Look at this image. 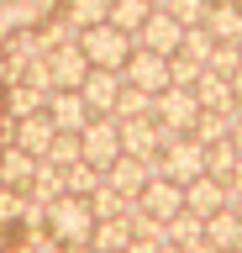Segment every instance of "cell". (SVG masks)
I'll list each match as a JSON object with an SVG mask.
<instances>
[{
	"instance_id": "7c38bea8",
	"label": "cell",
	"mask_w": 242,
	"mask_h": 253,
	"mask_svg": "<svg viewBox=\"0 0 242 253\" xmlns=\"http://www.w3.org/2000/svg\"><path fill=\"white\" fill-rule=\"evenodd\" d=\"M53 137H58V126H53L48 111H37V116H21V122H11V142H16L21 153H32V158H48Z\"/></svg>"
},
{
	"instance_id": "9c48e42d",
	"label": "cell",
	"mask_w": 242,
	"mask_h": 253,
	"mask_svg": "<svg viewBox=\"0 0 242 253\" xmlns=\"http://www.w3.org/2000/svg\"><path fill=\"white\" fill-rule=\"evenodd\" d=\"M179 137V132H174ZM169 142V132H163L153 116H137V122H121V153L132 158H147V164H158V148Z\"/></svg>"
},
{
	"instance_id": "60d3db41",
	"label": "cell",
	"mask_w": 242,
	"mask_h": 253,
	"mask_svg": "<svg viewBox=\"0 0 242 253\" xmlns=\"http://www.w3.org/2000/svg\"><path fill=\"white\" fill-rule=\"evenodd\" d=\"M163 253H190V248H169V243H163Z\"/></svg>"
},
{
	"instance_id": "cb8c5ba5",
	"label": "cell",
	"mask_w": 242,
	"mask_h": 253,
	"mask_svg": "<svg viewBox=\"0 0 242 253\" xmlns=\"http://www.w3.org/2000/svg\"><path fill=\"white\" fill-rule=\"evenodd\" d=\"M132 243V221L116 216V221H95V232H90V248L95 253H127Z\"/></svg>"
},
{
	"instance_id": "836d02e7",
	"label": "cell",
	"mask_w": 242,
	"mask_h": 253,
	"mask_svg": "<svg viewBox=\"0 0 242 253\" xmlns=\"http://www.w3.org/2000/svg\"><path fill=\"white\" fill-rule=\"evenodd\" d=\"M206 74V63H195L190 53H174V58H169V79H174V84H184V90H195V79Z\"/></svg>"
},
{
	"instance_id": "83f0119b",
	"label": "cell",
	"mask_w": 242,
	"mask_h": 253,
	"mask_svg": "<svg viewBox=\"0 0 242 253\" xmlns=\"http://www.w3.org/2000/svg\"><path fill=\"white\" fill-rule=\"evenodd\" d=\"M237 142L232 137H221V142H210L206 148V174H216V179H232V169H237Z\"/></svg>"
},
{
	"instance_id": "ee69618b",
	"label": "cell",
	"mask_w": 242,
	"mask_h": 253,
	"mask_svg": "<svg viewBox=\"0 0 242 253\" xmlns=\"http://www.w3.org/2000/svg\"><path fill=\"white\" fill-rule=\"evenodd\" d=\"M237 53H242V37H237Z\"/></svg>"
},
{
	"instance_id": "603a6c76",
	"label": "cell",
	"mask_w": 242,
	"mask_h": 253,
	"mask_svg": "<svg viewBox=\"0 0 242 253\" xmlns=\"http://www.w3.org/2000/svg\"><path fill=\"white\" fill-rule=\"evenodd\" d=\"M206 32L216 37V42H237V37H242V5H237V0L210 5V11H206Z\"/></svg>"
},
{
	"instance_id": "8992f818",
	"label": "cell",
	"mask_w": 242,
	"mask_h": 253,
	"mask_svg": "<svg viewBox=\"0 0 242 253\" xmlns=\"http://www.w3.org/2000/svg\"><path fill=\"white\" fill-rule=\"evenodd\" d=\"M121 79L137 84V90H147V95H158V90L174 84V79H169V58H163V53H147V47H132V58L121 63Z\"/></svg>"
},
{
	"instance_id": "b9f144b4",
	"label": "cell",
	"mask_w": 242,
	"mask_h": 253,
	"mask_svg": "<svg viewBox=\"0 0 242 253\" xmlns=\"http://www.w3.org/2000/svg\"><path fill=\"white\" fill-rule=\"evenodd\" d=\"M232 211H237V216H242V201H232Z\"/></svg>"
},
{
	"instance_id": "8d00e7d4",
	"label": "cell",
	"mask_w": 242,
	"mask_h": 253,
	"mask_svg": "<svg viewBox=\"0 0 242 253\" xmlns=\"http://www.w3.org/2000/svg\"><path fill=\"white\" fill-rule=\"evenodd\" d=\"M226 190H232V201H242V158H237V169H232V179H226Z\"/></svg>"
},
{
	"instance_id": "ba28073f",
	"label": "cell",
	"mask_w": 242,
	"mask_h": 253,
	"mask_svg": "<svg viewBox=\"0 0 242 253\" xmlns=\"http://www.w3.org/2000/svg\"><path fill=\"white\" fill-rule=\"evenodd\" d=\"M42 58H48L53 90H79V84H84V74H90V58H84L79 37H74V42H64V47H48Z\"/></svg>"
},
{
	"instance_id": "7a4b0ae2",
	"label": "cell",
	"mask_w": 242,
	"mask_h": 253,
	"mask_svg": "<svg viewBox=\"0 0 242 253\" xmlns=\"http://www.w3.org/2000/svg\"><path fill=\"white\" fill-rule=\"evenodd\" d=\"M79 47H84V58H90V69H116L121 74V63L132 58V32L111 27V21H100V27H84L79 32Z\"/></svg>"
},
{
	"instance_id": "f546056e",
	"label": "cell",
	"mask_w": 242,
	"mask_h": 253,
	"mask_svg": "<svg viewBox=\"0 0 242 253\" xmlns=\"http://www.w3.org/2000/svg\"><path fill=\"white\" fill-rule=\"evenodd\" d=\"M90 206H95V221H116V216H127V195H116L111 185H105V179H100V190L95 195H90Z\"/></svg>"
},
{
	"instance_id": "1f68e13d",
	"label": "cell",
	"mask_w": 242,
	"mask_h": 253,
	"mask_svg": "<svg viewBox=\"0 0 242 253\" xmlns=\"http://www.w3.org/2000/svg\"><path fill=\"white\" fill-rule=\"evenodd\" d=\"M163 11L174 16L179 27H206V11H210V5H206V0H163Z\"/></svg>"
},
{
	"instance_id": "ac0fdd59",
	"label": "cell",
	"mask_w": 242,
	"mask_h": 253,
	"mask_svg": "<svg viewBox=\"0 0 242 253\" xmlns=\"http://www.w3.org/2000/svg\"><path fill=\"white\" fill-rule=\"evenodd\" d=\"M32 174H37V158L21 153L16 142H5V153H0V185H5V190H27Z\"/></svg>"
},
{
	"instance_id": "4fadbf2b",
	"label": "cell",
	"mask_w": 242,
	"mask_h": 253,
	"mask_svg": "<svg viewBox=\"0 0 242 253\" xmlns=\"http://www.w3.org/2000/svg\"><path fill=\"white\" fill-rule=\"evenodd\" d=\"M121 84H127V79L116 74V69H90V74H84V84H79V95H84V106H90V116H111V111H116V95H121Z\"/></svg>"
},
{
	"instance_id": "e575fe53",
	"label": "cell",
	"mask_w": 242,
	"mask_h": 253,
	"mask_svg": "<svg viewBox=\"0 0 242 253\" xmlns=\"http://www.w3.org/2000/svg\"><path fill=\"white\" fill-rule=\"evenodd\" d=\"M210 47H216V37H210L206 27H184V42H179V53H190L195 63H206V58H210Z\"/></svg>"
},
{
	"instance_id": "4316f807",
	"label": "cell",
	"mask_w": 242,
	"mask_h": 253,
	"mask_svg": "<svg viewBox=\"0 0 242 253\" xmlns=\"http://www.w3.org/2000/svg\"><path fill=\"white\" fill-rule=\"evenodd\" d=\"M116 122H137V116H153V95L137 90V84H121V95H116Z\"/></svg>"
},
{
	"instance_id": "44dd1931",
	"label": "cell",
	"mask_w": 242,
	"mask_h": 253,
	"mask_svg": "<svg viewBox=\"0 0 242 253\" xmlns=\"http://www.w3.org/2000/svg\"><path fill=\"white\" fill-rule=\"evenodd\" d=\"M206 243H210L216 253H221V248H237V243H242V216L232 211V206H221L216 216H206Z\"/></svg>"
},
{
	"instance_id": "f6af8a7d",
	"label": "cell",
	"mask_w": 242,
	"mask_h": 253,
	"mask_svg": "<svg viewBox=\"0 0 242 253\" xmlns=\"http://www.w3.org/2000/svg\"><path fill=\"white\" fill-rule=\"evenodd\" d=\"M237 106H242V100H237Z\"/></svg>"
},
{
	"instance_id": "f1b7e54d",
	"label": "cell",
	"mask_w": 242,
	"mask_h": 253,
	"mask_svg": "<svg viewBox=\"0 0 242 253\" xmlns=\"http://www.w3.org/2000/svg\"><path fill=\"white\" fill-rule=\"evenodd\" d=\"M64 16H69L79 32H84V27H100V21L111 16V0H69V5H64Z\"/></svg>"
},
{
	"instance_id": "e0dca14e",
	"label": "cell",
	"mask_w": 242,
	"mask_h": 253,
	"mask_svg": "<svg viewBox=\"0 0 242 253\" xmlns=\"http://www.w3.org/2000/svg\"><path fill=\"white\" fill-rule=\"evenodd\" d=\"M237 122H242V106H226V111H200V122H195V132H190V137L210 148V142L232 137V132H237Z\"/></svg>"
},
{
	"instance_id": "d6a6232c",
	"label": "cell",
	"mask_w": 242,
	"mask_h": 253,
	"mask_svg": "<svg viewBox=\"0 0 242 253\" xmlns=\"http://www.w3.org/2000/svg\"><path fill=\"white\" fill-rule=\"evenodd\" d=\"M79 132H58L53 137V148H48V164H58V169H69V164H79Z\"/></svg>"
},
{
	"instance_id": "ffe728a7",
	"label": "cell",
	"mask_w": 242,
	"mask_h": 253,
	"mask_svg": "<svg viewBox=\"0 0 242 253\" xmlns=\"http://www.w3.org/2000/svg\"><path fill=\"white\" fill-rule=\"evenodd\" d=\"M58 195H64V169L48 164V158H37V174H32V185H27V201L32 206H53Z\"/></svg>"
},
{
	"instance_id": "3957f363",
	"label": "cell",
	"mask_w": 242,
	"mask_h": 253,
	"mask_svg": "<svg viewBox=\"0 0 242 253\" xmlns=\"http://www.w3.org/2000/svg\"><path fill=\"white\" fill-rule=\"evenodd\" d=\"M158 174H169L174 185H190V179H200V174H206V142H195L190 132L169 137V142L158 148Z\"/></svg>"
},
{
	"instance_id": "7402d4cb",
	"label": "cell",
	"mask_w": 242,
	"mask_h": 253,
	"mask_svg": "<svg viewBox=\"0 0 242 253\" xmlns=\"http://www.w3.org/2000/svg\"><path fill=\"white\" fill-rule=\"evenodd\" d=\"M195 100H200V111H226V106H237V95H232V79L210 74V69L195 79Z\"/></svg>"
},
{
	"instance_id": "52a82bcc",
	"label": "cell",
	"mask_w": 242,
	"mask_h": 253,
	"mask_svg": "<svg viewBox=\"0 0 242 253\" xmlns=\"http://www.w3.org/2000/svg\"><path fill=\"white\" fill-rule=\"evenodd\" d=\"M132 42H137V47H147V53H163V58H174V53H179V42H184V27H179L174 16L158 5V11L142 21V27L132 32Z\"/></svg>"
},
{
	"instance_id": "7bdbcfd3",
	"label": "cell",
	"mask_w": 242,
	"mask_h": 253,
	"mask_svg": "<svg viewBox=\"0 0 242 253\" xmlns=\"http://www.w3.org/2000/svg\"><path fill=\"white\" fill-rule=\"evenodd\" d=\"M206 5H226V0H206Z\"/></svg>"
},
{
	"instance_id": "6da1fadb",
	"label": "cell",
	"mask_w": 242,
	"mask_h": 253,
	"mask_svg": "<svg viewBox=\"0 0 242 253\" xmlns=\"http://www.w3.org/2000/svg\"><path fill=\"white\" fill-rule=\"evenodd\" d=\"M42 232L53 237V243H90V232H95V206H90V195H58V201L42 211Z\"/></svg>"
},
{
	"instance_id": "5b68a950",
	"label": "cell",
	"mask_w": 242,
	"mask_h": 253,
	"mask_svg": "<svg viewBox=\"0 0 242 253\" xmlns=\"http://www.w3.org/2000/svg\"><path fill=\"white\" fill-rule=\"evenodd\" d=\"M79 153L95 169H111L116 158H121V122L116 116H90V126L79 132Z\"/></svg>"
},
{
	"instance_id": "d590c367",
	"label": "cell",
	"mask_w": 242,
	"mask_h": 253,
	"mask_svg": "<svg viewBox=\"0 0 242 253\" xmlns=\"http://www.w3.org/2000/svg\"><path fill=\"white\" fill-rule=\"evenodd\" d=\"M127 253H163V243H158V237H132Z\"/></svg>"
},
{
	"instance_id": "f35d334b",
	"label": "cell",
	"mask_w": 242,
	"mask_h": 253,
	"mask_svg": "<svg viewBox=\"0 0 242 253\" xmlns=\"http://www.w3.org/2000/svg\"><path fill=\"white\" fill-rule=\"evenodd\" d=\"M232 95H237V100H242V69H237V74H232Z\"/></svg>"
},
{
	"instance_id": "2e32d148",
	"label": "cell",
	"mask_w": 242,
	"mask_h": 253,
	"mask_svg": "<svg viewBox=\"0 0 242 253\" xmlns=\"http://www.w3.org/2000/svg\"><path fill=\"white\" fill-rule=\"evenodd\" d=\"M48 84H32V79H11V90H5V116L21 122V116H37V111H48Z\"/></svg>"
},
{
	"instance_id": "d4e9b609",
	"label": "cell",
	"mask_w": 242,
	"mask_h": 253,
	"mask_svg": "<svg viewBox=\"0 0 242 253\" xmlns=\"http://www.w3.org/2000/svg\"><path fill=\"white\" fill-rule=\"evenodd\" d=\"M153 11H158L153 0H111V16H105V21H111V27H121V32H137Z\"/></svg>"
},
{
	"instance_id": "484cf974",
	"label": "cell",
	"mask_w": 242,
	"mask_h": 253,
	"mask_svg": "<svg viewBox=\"0 0 242 253\" xmlns=\"http://www.w3.org/2000/svg\"><path fill=\"white\" fill-rule=\"evenodd\" d=\"M100 179H105V169H95L90 158H79V164H69V169H64V190H69V195H95Z\"/></svg>"
},
{
	"instance_id": "4dcf8cb0",
	"label": "cell",
	"mask_w": 242,
	"mask_h": 253,
	"mask_svg": "<svg viewBox=\"0 0 242 253\" xmlns=\"http://www.w3.org/2000/svg\"><path fill=\"white\" fill-rule=\"evenodd\" d=\"M206 69H210V74H221V79H232V74L242 69L237 42H216V47H210V58H206Z\"/></svg>"
},
{
	"instance_id": "5bb4252c",
	"label": "cell",
	"mask_w": 242,
	"mask_h": 253,
	"mask_svg": "<svg viewBox=\"0 0 242 253\" xmlns=\"http://www.w3.org/2000/svg\"><path fill=\"white\" fill-rule=\"evenodd\" d=\"M221 206H232V190H226V179H216V174H200V179H190V185H184V211H195V216H216Z\"/></svg>"
},
{
	"instance_id": "9a60e30c",
	"label": "cell",
	"mask_w": 242,
	"mask_h": 253,
	"mask_svg": "<svg viewBox=\"0 0 242 253\" xmlns=\"http://www.w3.org/2000/svg\"><path fill=\"white\" fill-rule=\"evenodd\" d=\"M48 116H53L58 132H84L90 126V106H84L79 90H53L48 95Z\"/></svg>"
},
{
	"instance_id": "8fae6325",
	"label": "cell",
	"mask_w": 242,
	"mask_h": 253,
	"mask_svg": "<svg viewBox=\"0 0 242 253\" xmlns=\"http://www.w3.org/2000/svg\"><path fill=\"white\" fill-rule=\"evenodd\" d=\"M153 174H158V164H147V158H132V153H121V158L111 164V169H105V185H111L116 195L137 201V195H142V185L153 179Z\"/></svg>"
},
{
	"instance_id": "d6986e66",
	"label": "cell",
	"mask_w": 242,
	"mask_h": 253,
	"mask_svg": "<svg viewBox=\"0 0 242 253\" xmlns=\"http://www.w3.org/2000/svg\"><path fill=\"white\" fill-rule=\"evenodd\" d=\"M163 243H169V248H195V243H206V216H195V211L169 216L163 221Z\"/></svg>"
},
{
	"instance_id": "ab89813d",
	"label": "cell",
	"mask_w": 242,
	"mask_h": 253,
	"mask_svg": "<svg viewBox=\"0 0 242 253\" xmlns=\"http://www.w3.org/2000/svg\"><path fill=\"white\" fill-rule=\"evenodd\" d=\"M232 142H237V153H242V122H237V132H232Z\"/></svg>"
},
{
	"instance_id": "30bf717a",
	"label": "cell",
	"mask_w": 242,
	"mask_h": 253,
	"mask_svg": "<svg viewBox=\"0 0 242 253\" xmlns=\"http://www.w3.org/2000/svg\"><path fill=\"white\" fill-rule=\"evenodd\" d=\"M137 206H142L147 216L169 221V216H179V211H184V185H174L169 174H153V179L142 185V195H137Z\"/></svg>"
},
{
	"instance_id": "74e56055",
	"label": "cell",
	"mask_w": 242,
	"mask_h": 253,
	"mask_svg": "<svg viewBox=\"0 0 242 253\" xmlns=\"http://www.w3.org/2000/svg\"><path fill=\"white\" fill-rule=\"evenodd\" d=\"M53 253H95L90 243H53Z\"/></svg>"
},
{
	"instance_id": "277c9868",
	"label": "cell",
	"mask_w": 242,
	"mask_h": 253,
	"mask_svg": "<svg viewBox=\"0 0 242 253\" xmlns=\"http://www.w3.org/2000/svg\"><path fill=\"white\" fill-rule=\"evenodd\" d=\"M153 122L174 137V132H195V122H200V100H195V90H184V84H169V90L153 95Z\"/></svg>"
}]
</instances>
